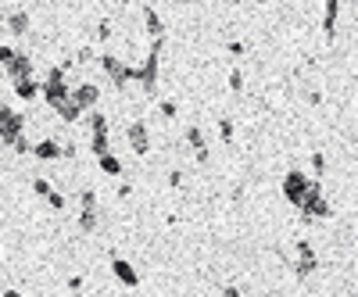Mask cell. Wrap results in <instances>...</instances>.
I'll use <instances>...</instances> for the list:
<instances>
[{"label":"cell","instance_id":"6da1fadb","mask_svg":"<svg viewBox=\"0 0 358 297\" xmlns=\"http://www.w3.org/2000/svg\"><path fill=\"white\" fill-rule=\"evenodd\" d=\"M18 136H25V115L22 111H11L4 101H0V140L11 147Z\"/></svg>","mask_w":358,"mask_h":297},{"label":"cell","instance_id":"7a4b0ae2","mask_svg":"<svg viewBox=\"0 0 358 297\" xmlns=\"http://www.w3.org/2000/svg\"><path fill=\"white\" fill-rule=\"evenodd\" d=\"M308 183H312V175H308V172L290 168V172L283 175V197H287L294 208H301V201H305V194H308Z\"/></svg>","mask_w":358,"mask_h":297},{"label":"cell","instance_id":"3957f363","mask_svg":"<svg viewBox=\"0 0 358 297\" xmlns=\"http://www.w3.org/2000/svg\"><path fill=\"white\" fill-rule=\"evenodd\" d=\"M69 101L86 115V111H97V104H101V86H94V82H76V86H69Z\"/></svg>","mask_w":358,"mask_h":297},{"label":"cell","instance_id":"277c9868","mask_svg":"<svg viewBox=\"0 0 358 297\" xmlns=\"http://www.w3.org/2000/svg\"><path fill=\"white\" fill-rule=\"evenodd\" d=\"M126 140L133 147V154H140V158L151 154V129H147L143 118H133V122L126 126Z\"/></svg>","mask_w":358,"mask_h":297},{"label":"cell","instance_id":"5b68a950","mask_svg":"<svg viewBox=\"0 0 358 297\" xmlns=\"http://www.w3.org/2000/svg\"><path fill=\"white\" fill-rule=\"evenodd\" d=\"M4 25H8V33L11 36H29V29H33V15H29L25 8H8L4 11Z\"/></svg>","mask_w":358,"mask_h":297},{"label":"cell","instance_id":"8992f818","mask_svg":"<svg viewBox=\"0 0 358 297\" xmlns=\"http://www.w3.org/2000/svg\"><path fill=\"white\" fill-rule=\"evenodd\" d=\"M4 72H8V79L11 82H18V79H29V75H36V65H33V54H25V50H18L11 61L4 65Z\"/></svg>","mask_w":358,"mask_h":297},{"label":"cell","instance_id":"52a82bcc","mask_svg":"<svg viewBox=\"0 0 358 297\" xmlns=\"http://www.w3.org/2000/svg\"><path fill=\"white\" fill-rule=\"evenodd\" d=\"M111 276L118 280V283H122V287H140V273L133 269V265L126 261V258H118V254H111Z\"/></svg>","mask_w":358,"mask_h":297},{"label":"cell","instance_id":"ba28073f","mask_svg":"<svg viewBox=\"0 0 358 297\" xmlns=\"http://www.w3.org/2000/svg\"><path fill=\"white\" fill-rule=\"evenodd\" d=\"M29 154H36L40 161H57V158H62V140H50V136L47 140H36Z\"/></svg>","mask_w":358,"mask_h":297},{"label":"cell","instance_id":"9c48e42d","mask_svg":"<svg viewBox=\"0 0 358 297\" xmlns=\"http://www.w3.org/2000/svg\"><path fill=\"white\" fill-rule=\"evenodd\" d=\"M337 18H341V4L337 0H326L322 4V33H326V40L337 36Z\"/></svg>","mask_w":358,"mask_h":297},{"label":"cell","instance_id":"30bf717a","mask_svg":"<svg viewBox=\"0 0 358 297\" xmlns=\"http://www.w3.org/2000/svg\"><path fill=\"white\" fill-rule=\"evenodd\" d=\"M140 15H143V25H147V36H151V40H162V36H165V25H162V15H158L155 8H143Z\"/></svg>","mask_w":358,"mask_h":297},{"label":"cell","instance_id":"8fae6325","mask_svg":"<svg viewBox=\"0 0 358 297\" xmlns=\"http://www.w3.org/2000/svg\"><path fill=\"white\" fill-rule=\"evenodd\" d=\"M15 94H18L22 101H36V97H40V79H36V75L18 79V82H15Z\"/></svg>","mask_w":358,"mask_h":297},{"label":"cell","instance_id":"7c38bea8","mask_svg":"<svg viewBox=\"0 0 358 297\" xmlns=\"http://www.w3.org/2000/svg\"><path fill=\"white\" fill-rule=\"evenodd\" d=\"M86 129H90V136L108 133V115L104 111H86Z\"/></svg>","mask_w":358,"mask_h":297},{"label":"cell","instance_id":"4fadbf2b","mask_svg":"<svg viewBox=\"0 0 358 297\" xmlns=\"http://www.w3.org/2000/svg\"><path fill=\"white\" fill-rule=\"evenodd\" d=\"M90 151H94V158H104V154H111V136H108V133L90 136Z\"/></svg>","mask_w":358,"mask_h":297},{"label":"cell","instance_id":"5bb4252c","mask_svg":"<svg viewBox=\"0 0 358 297\" xmlns=\"http://www.w3.org/2000/svg\"><path fill=\"white\" fill-rule=\"evenodd\" d=\"M187 143L194 147V154L208 151V140H204V129H201V126H187Z\"/></svg>","mask_w":358,"mask_h":297},{"label":"cell","instance_id":"9a60e30c","mask_svg":"<svg viewBox=\"0 0 358 297\" xmlns=\"http://www.w3.org/2000/svg\"><path fill=\"white\" fill-rule=\"evenodd\" d=\"M54 115H57V118H62V122H65V126H76V122H79V118H83V111H79V108H76L72 101H65V104H62V108H57Z\"/></svg>","mask_w":358,"mask_h":297},{"label":"cell","instance_id":"2e32d148","mask_svg":"<svg viewBox=\"0 0 358 297\" xmlns=\"http://www.w3.org/2000/svg\"><path fill=\"white\" fill-rule=\"evenodd\" d=\"M294 254H297L294 261H319V258H315V247H312L308 240H294Z\"/></svg>","mask_w":358,"mask_h":297},{"label":"cell","instance_id":"e0dca14e","mask_svg":"<svg viewBox=\"0 0 358 297\" xmlns=\"http://www.w3.org/2000/svg\"><path fill=\"white\" fill-rule=\"evenodd\" d=\"M97 165H101V172H104V175H122V161H118L115 154H104V158H97Z\"/></svg>","mask_w":358,"mask_h":297},{"label":"cell","instance_id":"ac0fdd59","mask_svg":"<svg viewBox=\"0 0 358 297\" xmlns=\"http://www.w3.org/2000/svg\"><path fill=\"white\" fill-rule=\"evenodd\" d=\"M315 269H319V261H294V280H308L315 276Z\"/></svg>","mask_w":358,"mask_h":297},{"label":"cell","instance_id":"d6986e66","mask_svg":"<svg viewBox=\"0 0 358 297\" xmlns=\"http://www.w3.org/2000/svg\"><path fill=\"white\" fill-rule=\"evenodd\" d=\"M79 212H97V194L94 190H83L79 194Z\"/></svg>","mask_w":358,"mask_h":297},{"label":"cell","instance_id":"ffe728a7","mask_svg":"<svg viewBox=\"0 0 358 297\" xmlns=\"http://www.w3.org/2000/svg\"><path fill=\"white\" fill-rule=\"evenodd\" d=\"M79 229L83 233H94L97 229V212H79Z\"/></svg>","mask_w":358,"mask_h":297},{"label":"cell","instance_id":"44dd1931","mask_svg":"<svg viewBox=\"0 0 358 297\" xmlns=\"http://www.w3.org/2000/svg\"><path fill=\"white\" fill-rule=\"evenodd\" d=\"M47 204L54 208V212H65V204H69V201H65L62 190H50V194H47Z\"/></svg>","mask_w":358,"mask_h":297},{"label":"cell","instance_id":"7402d4cb","mask_svg":"<svg viewBox=\"0 0 358 297\" xmlns=\"http://www.w3.org/2000/svg\"><path fill=\"white\" fill-rule=\"evenodd\" d=\"M76 61H79V65H90V61H97V50L90 47V43H86V47H79V54H76Z\"/></svg>","mask_w":358,"mask_h":297},{"label":"cell","instance_id":"603a6c76","mask_svg":"<svg viewBox=\"0 0 358 297\" xmlns=\"http://www.w3.org/2000/svg\"><path fill=\"white\" fill-rule=\"evenodd\" d=\"M111 33H115V29H111V18H101V22H97V40H101V43H108V40H111Z\"/></svg>","mask_w":358,"mask_h":297},{"label":"cell","instance_id":"cb8c5ba5","mask_svg":"<svg viewBox=\"0 0 358 297\" xmlns=\"http://www.w3.org/2000/svg\"><path fill=\"white\" fill-rule=\"evenodd\" d=\"M219 136L222 143H233V118H219Z\"/></svg>","mask_w":358,"mask_h":297},{"label":"cell","instance_id":"d4e9b609","mask_svg":"<svg viewBox=\"0 0 358 297\" xmlns=\"http://www.w3.org/2000/svg\"><path fill=\"white\" fill-rule=\"evenodd\" d=\"M229 90H233V94H241V90H244V72H241V68H233V72H229Z\"/></svg>","mask_w":358,"mask_h":297},{"label":"cell","instance_id":"484cf974","mask_svg":"<svg viewBox=\"0 0 358 297\" xmlns=\"http://www.w3.org/2000/svg\"><path fill=\"white\" fill-rule=\"evenodd\" d=\"M158 111H162V118H176V115H179V104H176V101H162Z\"/></svg>","mask_w":358,"mask_h":297},{"label":"cell","instance_id":"4316f807","mask_svg":"<svg viewBox=\"0 0 358 297\" xmlns=\"http://www.w3.org/2000/svg\"><path fill=\"white\" fill-rule=\"evenodd\" d=\"M312 172H315V175L326 172V154H322V151H312Z\"/></svg>","mask_w":358,"mask_h":297},{"label":"cell","instance_id":"83f0119b","mask_svg":"<svg viewBox=\"0 0 358 297\" xmlns=\"http://www.w3.org/2000/svg\"><path fill=\"white\" fill-rule=\"evenodd\" d=\"M11 151H15V154H29V151H33V143H29V136H18V140L11 143Z\"/></svg>","mask_w":358,"mask_h":297},{"label":"cell","instance_id":"f1b7e54d","mask_svg":"<svg viewBox=\"0 0 358 297\" xmlns=\"http://www.w3.org/2000/svg\"><path fill=\"white\" fill-rule=\"evenodd\" d=\"M33 190H36V197H47V194H50L54 187H50V183L43 180V175H36V180H33Z\"/></svg>","mask_w":358,"mask_h":297},{"label":"cell","instance_id":"f546056e","mask_svg":"<svg viewBox=\"0 0 358 297\" xmlns=\"http://www.w3.org/2000/svg\"><path fill=\"white\" fill-rule=\"evenodd\" d=\"M15 54H18V50H15L11 43H0V68H4V65L11 61V57H15Z\"/></svg>","mask_w":358,"mask_h":297},{"label":"cell","instance_id":"4dcf8cb0","mask_svg":"<svg viewBox=\"0 0 358 297\" xmlns=\"http://www.w3.org/2000/svg\"><path fill=\"white\" fill-rule=\"evenodd\" d=\"M226 50H229L233 57H244V50H248V47H244L241 40H229V43H226Z\"/></svg>","mask_w":358,"mask_h":297},{"label":"cell","instance_id":"1f68e13d","mask_svg":"<svg viewBox=\"0 0 358 297\" xmlns=\"http://www.w3.org/2000/svg\"><path fill=\"white\" fill-rule=\"evenodd\" d=\"M169 187H172V190L183 187V172H179V168H172V172H169Z\"/></svg>","mask_w":358,"mask_h":297},{"label":"cell","instance_id":"d6a6232c","mask_svg":"<svg viewBox=\"0 0 358 297\" xmlns=\"http://www.w3.org/2000/svg\"><path fill=\"white\" fill-rule=\"evenodd\" d=\"M133 194V183H118V201H126Z\"/></svg>","mask_w":358,"mask_h":297},{"label":"cell","instance_id":"836d02e7","mask_svg":"<svg viewBox=\"0 0 358 297\" xmlns=\"http://www.w3.org/2000/svg\"><path fill=\"white\" fill-rule=\"evenodd\" d=\"M69 290L79 294V290H83V276H69Z\"/></svg>","mask_w":358,"mask_h":297},{"label":"cell","instance_id":"e575fe53","mask_svg":"<svg viewBox=\"0 0 358 297\" xmlns=\"http://www.w3.org/2000/svg\"><path fill=\"white\" fill-rule=\"evenodd\" d=\"M305 97H308V104H322V94H319V90H308Z\"/></svg>","mask_w":358,"mask_h":297},{"label":"cell","instance_id":"d590c367","mask_svg":"<svg viewBox=\"0 0 358 297\" xmlns=\"http://www.w3.org/2000/svg\"><path fill=\"white\" fill-rule=\"evenodd\" d=\"M222 297H241V287H226V290H222Z\"/></svg>","mask_w":358,"mask_h":297},{"label":"cell","instance_id":"8d00e7d4","mask_svg":"<svg viewBox=\"0 0 358 297\" xmlns=\"http://www.w3.org/2000/svg\"><path fill=\"white\" fill-rule=\"evenodd\" d=\"M4 297H22V294H18V290H11V287H8V290H4Z\"/></svg>","mask_w":358,"mask_h":297},{"label":"cell","instance_id":"74e56055","mask_svg":"<svg viewBox=\"0 0 358 297\" xmlns=\"http://www.w3.org/2000/svg\"><path fill=\"white\" fill-rule=\"evenodd\" d=\"M72 297H86V294H83V290H79V294H72Z\"/></svg>","mask_w":358,"mask_h":297}]
</instances>
